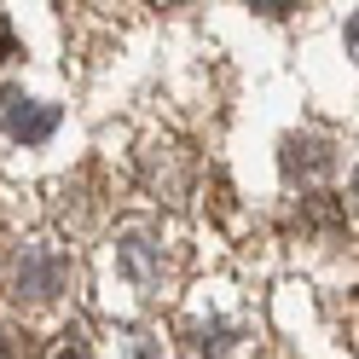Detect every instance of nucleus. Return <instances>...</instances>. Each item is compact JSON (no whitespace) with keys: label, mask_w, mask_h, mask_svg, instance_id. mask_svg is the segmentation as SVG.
<instances>
[{"label":"nucleus","mask_w":359,"mask_h":359,"mask_svg":"<svg viewBox=\"0 0 359 359\" xmlns=\"http://www.w3.org/2000/svg\"><path fill=\"white\" fill-rule=\"evenodd\" d=\"M47 359H93V348H87V336H81V330L70 325V330H58V336H53Z\"/></svg>","instance_id":"39448f33"},{"label":"nucleus","mask_w":359,"mask_h":359,"mask_svg":"<svg viewBox=\"0 0 359 359\" xmlns=\"http://www.w3.org/2000/svg\"><path fill=\"white\" fill-rule=\"evenodd\" d=\"M145 180H151L163 197H180V191H186V180H191L186 151H180V145H151V151H145Z\"/></svg>","instance_id":"7ed1b4c3"},{"label":"nucleus","mask_w":359,"mask_h":359,"mask_svg":"<svg viewBox=\"0 0 359 359\" xmlns=\"http://www.w3.org/2000/svg\"><path fill=\"white\" fill-rule=\"evenodd\" d=\"M12 53V29H6V18H0V58Z\"/></svg>","instance_id":"423d86ee"},{"label":"nucleus","mask_w":359,"mask_h":359,"mask_svg":"<svg viewBox=\"0 0 359 359\" xmlns=\"http://www.w3.org/2000/svg\"><path fill=\"white\" fill-rule=\"evenodd\" d=\"M12 284H18V296H29V302H47L64 290V266L47 255V250H35V243H24V250L12 255Z\"/></svg>","instance_id":"f257e3e1"},{"label":"nucleus","mask_w":359,"mask_h":359,"mask_svg":"<svg viewBox=\"0 0 359 359\" xmlns=\"http://www.w3.org/2000/svg\"><path fill=\"white\" fill-rule=\"evenodd\" d=\"M122 273L140 290H156L163 284V243H151L145 232H122Z\"/></svg>","instance_id":"f03ea898"},{"label":"nucleus","mask_w":359,"mask_h":359,"mask_svg":"<svg viewBox=\"0 0 359 359\" xmlns=\"http://www.w3.org/2000/svg\"><path fill=\"white\" fill-rule=\"evenodd\" d=\"M53 122H58V110H53V104H41V110H35L24 93H6V128L18 133V140H47Z\"/></svg>","instance_id":"20e7f679"}]
</instances>
